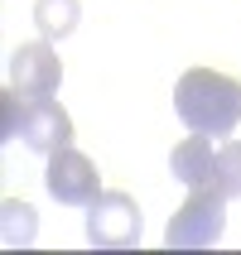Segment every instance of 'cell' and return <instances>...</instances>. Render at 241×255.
I'll use <instances>...</instances> for the list:
<instances>
[{
    "instance_id": "obj_1",
    "label": "cell",
    "mask_w": 241,
    "mask_h": 255,
    "mask_svg": "<svg viewBox=\"0 0 241 255\" xmlns=\"http://www.w3.org/2000/svg\"><path fill=\"white\" fill-rule=\"evenodd\" d=\"M174 111L188 130L227 140L241 121V82L213 68H188L174 87Z\"/></svg>"
},
{
    "instance_id": "obj_2",
    "label": "cell",
    "mask_w": 241,
    "mask_h": 255,
    "mask_svg": "<svg viewBox=\"0 0 241 255\" xmlns=\"http://www.w3.org/2000/svg\"><path fill=\"white\" fill-rule=\"evenodd\" d=\"M222 227H227V193L222 188H188L184 207L164 227V246H174V251H203V246L222 241Z\"/></svg>"
},
{
    "instance_id": "obj_3",
    "label": "cell",
    "mask_w": 241,
    "mask_h": 255,
    "mask_svg": "<svg viewBox=\"0 0 241 255\" xmlns=\"http://www.w3.org/2000/svg\"><path fill=\"white\" fill-rule=\"evenodd\" d=\"M87 241L97 251H130L140 241V207L121 188H101L97 202H87Z\"/></svg>"
},
{
    "instance_id": "obj_4",
    "label": "cell",
    "mask_w": 241,
    "mask_h": 255,
    "mask_svg": "<svg viewBox=\"0 0 241 255\" xmlns=\"http://www.w3.org/2000/svg\"><path fill=\"white\" fill-rule=\"evenodd\" d=\"M19 140L34 154H58L72 144V116L53 97H19Z\"/></svg>"
},
{
    "instance_id": "obj_5",
    "label": "cell",
    "mask_w": 241,
    "mask_h": 255,
    "mask_svg": "<svg viewBox=\"0 0 241 255\" xmlns=\"http://www.w3.org/2000/svg\"><path fill=\"white\" fill-rule=\"evenodd\" d=\"M43 183L53 193V202L63 207H87V202H97L101 193V178H97V164L82 154V149H58L48 154V173H43Z\"/></svg>"
},
{
    "instance_id": "obj_6",
    "label": "cell",
    "mask_w": 241,
    "mask_h": 255,
    "mask_svg": "<svg viewBox=\"0 0 241 255\" xmlns=\"http://www.w3.org/2000/svg\"><path fill=\"white\" fill-rule=\"evenodd\" d=\"M58 82H63V63L48 48V39L39 43H19L10 53V87L19 97H53Z\"/></svg>"
},
{
    "instance_id": "obj_7",
    "label": "cell",
    "mask_w": 241,
    "mask_h": 255,
    "mask_svg": "<svg viewBox=\"0 0 241 255\" xmlns=\"http://www.w3.org/2000/svg\"><path fill=\"white\" fill-rule=\"evenodd\" d=\"M169 169L174 178L184 188H213V173H217V144L213 135H188V140L174 144V154H169Z\"/></svg>"
},
{
    "instance_id": "obj_8",
    "label": "cell",
    "mask_w": 241,
    "mask_h": 255,
    "mask_svg": "<svg viewBox=\"0 0 241 255\" xmlns=\"http://www.w3.org/2000/svg\"><path fill=\"white\" fill-rule=\"evenodd\" d=\"M34 24L43 39H63L77 29V0H39L34 5Z\"/></svg>"
},
{
    "instance_id": "obj_9",
    "label": "cell",
    "mask_w": 241,
    "mask_h": 255,
    "mask_svg": "<svg viewBox=\"0 0 241 255\" xmlns=\"http://www.w3.org/2000/svg\"><path fill=\"white\" fill-rule=\"evenodd\" d=\"M213 188H222L227 198H241V140H222V144H217Z\"/></svg>"
},
{
    "instance_id": "obj_10",
    "label": "cell",
    "mask_w": 241,
    "mask_h": 255,
    "mask_svg": "<svg viewBox=\"0 0 241 255\" xmlns=\"http://www.w3.org/2000/svg\"><path fill=\"white\" fill-rule=\"evenodd\" d=\"M5 241H34V207L29 202H5Z\"/></svg>"
}]
</instances>
